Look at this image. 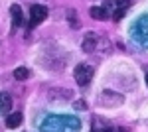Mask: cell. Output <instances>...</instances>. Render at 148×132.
Wrapping results in <instances>:
<instances>
[{"label": "cell", "mask_w": 148, "mask_h": 132, "mask_svg": "<svg viewBox=\"0 0 148 132\" xmlns=\"http://www.w3.org/2000/svg\"><path fill=\"white\" fill-rule=\"evenodd\" d=\"M67 120V116H47L42 122V132H65L67 128H63L61 124H65Z\"/></svg>", "instance_id": "1"}, {"label": "cell", "mask_w": 148, "mask_h": 132, "mask_svg": "<svg viewBox=\"0 0 148 132\" xmlns=\"http://www.w3.org/2000/svg\"><path fill=\"white\" fill-rule=\"evenodd\" d=\"M73 77H75V81H77V85H79V87L89 85V83H91V79H93V67H91V65H85V63H81V65L75 67Z\"/></svg>", "instance_id": "2"}, {"label": "cell", "mask_w": 148, "mask_h": 132, "mask_svg": "<svg viewBox=\"0 0 148 132\" xmlns=\"http://www.w3.org/2000/svg\"><path fill=\"white\" fill-rule=\"evenodd\" d=\"M123 101H125V97L121 93L107 89V91H103L101 97H99V105L101 107H116V105H123Z\"/></svg>", "instance_id": "3"}, {"label": "cell", "mask_w": 148, "mask_h": 132, "mask_svg": "<svg viewBox=\"0 0 148 132\" xmlns=\"http://www.w3.org/2000/svg\"><path fill=\"white\" fill-rule=\"evenodd\" d=\"M47 16V8L42 4H34L30 10V28H36L38 24H42Z\"/></svg>", "instance_id": "4"}, {"label": "cell", "mask_w": 148, "mask_h": 132, "mask_svg": "<svg viewBox=\"0 0 148 132\" xmlns=\"http://www.w3.org/2000/svg\"><path fill=\"white\" fill-rule=\"evenodd\" d=\"M99 40H101L99 34L87 32V34H85V38H83V42H81V49H83L85 53H93V51H97V44H99Z\"/></svg>", "instance_id": "5"}, {"label": "cell", "mask_w": 148, "mask_h": 132, "mask_svg": "<svg viewBox=\"0 0 148 132\" xmlns=\"http://www.w3.org/2000/svg\"><path fill=\"white\" fill-rule=\"evenodd\" d=\"M0 112L4 116H8L12 112V97L8 93H0Z\"/></svg>", "instance_id": "6"}, {"label": "cell", "mask_w": 148, "mask_h": 132, "mask_svg": "<svg viewBox=\"0 0 148 132\" xmlns=\"http://www.w3.org/2000/svg\"><path fill=\"white\" fill-rule=\"evenodd\" d=\"M10 14H12V22H14L16 28H18V26H24V12L18 4H12L10 6Z\"/></svg>", "instance_id": "7"}, {"label": "cell", "mask_w": 148, "mask_h": 132, "mask_svg": "<svg viewBox=\"0 0 148 132\" xmlns=\"http://www.w3.org/2000/svg\"><path fill=\"white\" fill-rule=\"evenodd\" d=\"M22 112H10L8 116H6V126L8 128H18V126H22Z\"/></svg>", "instance_id": "8"}, {"label": "cell", "mask_w": 148, "mask_h": 132, "mask_svg": "<svg viewBox=\"0 0 148 132\" xmlns=\"http://www.w3.org/2000/svg\"><path fill=\"white\" fill-rule=\"evenodd\" d=\"M130 6V0H107V8H113L114 10H126Z\"/></svg>", "instance_id": "9"}, {"label": "cell", "mask_w": 148, "mask_h": 132, "mask_svg": "<svg viewBox=\"0 0 148 132\" xmlns=\"http://www.w3.org/2000/svg\"><path fill=\"white\" fill-rule=\"evenodd\" d=\"M91 16H93V20H107V18H109L105 6H93L91 8Z\"/></svg>", "instance_id": "10"}, {"label": "cell", "mask_w": 148, "mask_h": 132, "mask_svg": "<svg viewBox=\"0 0 148 132\" xmlns=\"http://www.w3.org/2000/svg\"><path fill=\"white\" fill-rule=\"evenodd\" d=\"M28 77H30V71H28L26 67H18V69H14V79H18V81H26Z\"/></svg>", "instance_id": "11"}, {"label": "cell", "mask_w": 148, "mask_h": 132, "mask_svg": "<svg viewBox=\"0 0 148 132\" xmlns=\"http://www.w3.org/2000/svg\"><path fill=\"white\" fill-rule=\"evenodd\" d=\"M69 20H71V26L73 28H79V20H77V16H75V10H69Z\"/></svg>", "instance_id": "12"}, {"label": "cell", "mask_w": 148, "mask_h": 132, "mask_svg": "<svg viewBox=\"0 0 148 132\" xmlns=\"http://www.w3.org/2000/svg\"><path fill=\"white\" fill-rule=\"evenodd\" d=\"M123 16H125V10H114L113 12V20H114V22L123 20Z\"/></svg>", "instance_id": "13"}, {"label": "cell", "mask_w": 148, "mask_h": 132, "mask_svg": "<svg viewBox=\"0 0 148 132\" xmlns=\"http://www.w3.org/2000/svg\"><path fill=\"white\" fill-rule=\"evenodd\" d=\"M75 109L77 110H87V103H85V101H77V103H75Z\"/></svg>", "instance_id": "14"}, {"label": "cell", "mask_w": 148, "mask_h": 132, "mask_svg": "<svg viewBox=\"0 0 148 132\" xmlns=\"http://www.w3.org/2000/svg\"><path fill=\"white\" fill-rule=\"evenodd\" d=\"M119 132H128V128H125V126H123V128H119Z\"/></svg>", "instance_id": "15"}, {"label": "cell", "mask_w": 148, "mask_h": 132, "mask_svg": "<svg viewBox=\"0 0 148 132\" xmlns=\"http://www.w3.org/2000/svg\"><path fill=\"white\" fill-rule=\"evenodd\" d=\"M103 132H113V130H111V128H107V130H103Z\"/></svg>", "instance_id": "16"}, {"label": "cell", "mask_w": 148, "mask_h": 132, "mask_svg": "<svg viewBox=\"0 0 148 132\" xmlns=\"http://www.w3.org/2000/svg\"><path fill=\"white\" fill-rule=\"evenodd\" d=\"M146 85H148V75H146Z\"/></svg>", "instance_id": "17"}]
</instances>
